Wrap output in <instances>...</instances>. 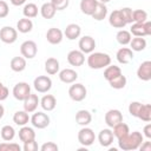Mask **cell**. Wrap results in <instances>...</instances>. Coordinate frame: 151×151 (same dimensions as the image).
Listing matches in <instances>:
<instances>
[{"label":"cell","instance_id":"db71d44e","mask_svg":"<svg viewBox=\"0 0 151 151\" xmlns=\"http://www.w3.org/2000/svg\"><path fill=\"white\" fill-rule=\"evenodd\" d=\"M109 1H111V0H99V2H103V4H106Z\"/></svg>","mask_w":151,"mask_h":151},{"label":"cell","instance_id":"3957f363","mask_svg":"<svg viewBox=\"0 0 151 151\" xmlns=\"http://www.w3.org/2000/svg\"><path fill=\"white\" fill-rule=\"evenodd\" d=\"M94 140H96V134H94L92 129H90L87 126H83L79 130V132H78V142L84 147L91 146L94 143Z\"/></svg>","mask_w":151,"mask_h":151},{"label":"cell","instance_id":"9a60e30c","mask_svg":"<svg viewBox=\"0 0 151 151\" xmlns=\"http://www.w3.org/2000/svg\"><path fill=\"white\" fill-rule=\"evenodd\" d=\"M64 38V33L61 29L57 28V27H51L47 32H46V39L51 45H58L63 41Z\"/></svg>","mask_w":151,"mask_h":151},{"label":"cell","instance_id":"836d02e7","mask_svg":"<svg viewBox=\"0 0 151 151\" xmlns=\"http://www.w3.org/2000/svg\"><path fill=\"white\" fill-rule=\"evenodd\" d=\"M13 122L15 123V125L18 126H24L29 122V116L28 112H26L25 110L22 111H17L13 114Z\"/></svg>","mask_w":151,"mask_h":151},{"label":"cell","instance_id":"cb8c5ba5","mask_svg":"<svg viewBox=\"0 0 151 151\" xmlns=\"http://www.w3.org/2000/svg\"><path fill=\"white\" fill-rule=\"evenodd\" d=\"M112 129H113V130H112L113 136H114L118 140H119V139H122V138H124V137H126V136L130 133L129 125H127V124H125V123H123V122H120V123L116 124Z\"/></svg>","mask_w":151,"mask_h":151},{"label":"cell","instance_id":"f6af8a7d","mask_svg":"<svg viewBox=\"0 0 151 151\" xmlns=\"http://www.w3.org/2000/svg\"><path fill=\"white\" fill-rule=\"evenodd\" d=\"M58 149H59L58 145L53 142H46L40 146L41 151H58Z\"/></svg>","mask_w":151,"mask_h":151},{"label":"cell","instance_id":"60d3db41","mask_svg":"<svg viewBox=\"0 0 151 151\" xmlns=\"http://www.w3.org/2000/svg\"><path fill=\"white\" fill-rule=\"evenodd\" d=\"M21 147L17 143H9V142H4L0 144V151H20Z\"/></svg>","mask_w":151,"mask_h":151},{"label":"cell","instance_id":"f35d334b","mask_svg":"<svg viewBox=\"0 0 151 151\" xmlns=\"http://www.w3.org/2000/svg\"><path fill=\"white\" fill-rule=\"evenodd\" d=\"M126 83H127V79H126V77H125L123 73L109 81L110 86H111L112 88H116V90H122V88H124V87L126 86Z\"/></svg>","mask_w":151,"mask_h":151},{"label":"cell","instance_id":"816d5d0a","mask_svg":"<svg viewBox=\"0 0 151 151\" xmlns=\"http://www.w3.org/2000/svg\"><path fill=\"white\" fill-rule=\"evenodd\" d=\"M9 1L13 6H21V5H25L27 0H9Z\"/></svg>","mask_w":151,"mask_h":151},{"label":"cell","instance_id":"d6a6232c","mask_svg":"<svg viewBox=\"0 0 151 151\" xmlns=\"http://www.w3.org/2000/svg\"><path fill=\"white\" fill-rule=\"evenodd\" d=\"M119 74H122V70H120L119 66H116V65H111V64H110V65L106 66L105 70H104V78H105L107 81L112 80L113 78L118 77Z\"/></svg>","mask_w":151,"mask_h":151},{"label":"cell","instance_id":"30bf717a","mask_svg":"<svg viewBox=\"0 0 151 151\" xmlns=\"http://www.w3.org/2000/svg\"><path fill=\"white\" fill-rule=\"evenodd\" d=\"M18 39V31L12 26H4L0 29V40L5 44H13Z\"/></svg>","mask_w":151,"mask_h":151},{"label":"cell","instance_id":"ee69618b","mask_svg":"<svg viewBox=\"0 0 151 151\" xmlns=\"http://www.w3.org/2000/svg\"><path fill=\"white\" fill-rule=\"evenodd\" d=\"M140 106H142V103H139V101H131L130 105H129V113L132 117L137 118V114H138V111H139Z\"/></svg>","mask_w":151,"mask_h":151},{"label":"cell","instance_id":"b9f144b4","mask_svg":"<svg viewBox=\"0 0 151 151\" xmlns=\"http://www.w3.org/2000/svg\"><path fill=\"white\" fill-rule=\"evenodd\" d=\"M119 11H120V14L123 15L125 22L126 24H132V8H130V7H123Z\"/></svg>","mask_w":151,"mask_h":151},{"label":"cell","instance_id":"e575fe53","mask_svg":"<svg viewBox=\"0 0 151 151\" xmlns=\"http://www.w3.org/2000/svg\"><path fill=\"white\" fill-rule=\"evenodd\" d=\"M137 118H139L140 120H143L145 123L151 122V105L150 104H142V106L138 111Z\"/></svg>","mask_w":151,"mask_h":151},{"label":"cell","instance_id":"7c38bea8","mask_svg":"<svg viewBox=\"0 0 151 151\" xmlns=\"http://www.w3.org/2000/svg\"><path fill=\"white\" fill-rule=\"evenodd\" d=\"M104 120L109 127H113L116 124L123 122V113L117 109H111L105 113Z\"/></svg>","mask_w":151,"mask_h":151},{"label":"cell","instance_id":"c3c4849f","mask_svg":"<svg viewBox=\"0 0 151 151\" xmlns=\"http://www.w3.org/2000/svg\"><path fill=\"white\" fill-rule=\"evenodd\" d=\"M8 94H9L8 88H7L2 83H0V101H2V100H5V99H7Z\"/></svg>","mask_w":151,"mask_h":151},{"label":"cell","instance_id":"f546056e","mask_svg":"<svg viewBox=\"0 0 151 151\" xmlns=\"http://www.w3.org/2000/svg\"><path fill=\"white\" fill-rule=\"evenodd\" d=\"M33 29V22L31 19L28 18H22L19 19V21L17 22V31L20 33H29Z\"/></svg>","mask_w":151,"mask_h":151},{"label":"cell","instance_id":"8992f818","mask_svg":"<svg viewBox=\"0 0 151 151\" xmlns=\"http://www.w3.org/2000/svg\"><path fill=\"white\" fill-rule=\"evenodd\" d=\"M130 33L134 37H146L151 34V22L146 20L145 22H133Z\"/></svg>","mask_w":151,"mask_h":151},{"label":"cell","instance_id":"74e56055","mask_svg":"<svg viewBox=\"0 0 151 151\" xmlns=\"http://www.w3.org/2000/svg\"><path fill=\"white\" fill-rule=\"evenodd\" d=\"M38 12H39V8L33 2H28V4H25L24 8H22V14L25 18H35L38 15Z\"/></svg>","mask_w":151,"mask_h":151},{"label":"cell","instance_id":"603a6c76","mask_svg":"<svg viewBox=\"0 0 151 151\" xmlns=\"http://www.w3.org/2000/svg\"><path fill=\"white\" fill-rule=\"evenodd\" d=\"M92 122V114L87 110H79L76 113V123L80 126H87Z\"/></svg>","mask_w":151,"mask_h":151},{"label":"cell","instance_id":"d4e9b609","mask_svg":"<svg viewBox=\"0 0 151 151\" xmlns=\"http://www.w3.org/2000/svg\"><path fill=\"white\" fill-rule=\"evenodd\" d=\"M19 139L22 143L35 139V132H34L33 127H29V126H26V125L21 126V129L19 130Z\"/></svg>","mask_w":151,"mask_h":151},{"label":"cell","instance_id":"e0dca14e","mask_svg":"<svg viewBox=\"0 0 151 151\" xmlns=\"http://www.w3.org/2000/svg\"><path fill=\"white\" fill-rule=\"evenodd\" d=\"M109 24L112 27H114V28H124L127 25L125 22L124 18H123V15L120 14L119 9H116V11L110 13V15H109Z\"/></svg>","mask_w":151,"mask_h":151},{"label":"cell","instance_id":"7402d4cb","mask_svg":"<svg viewBox=\"0 0 151 151\" xmlns=\"http://www.w3.org/2000/svg\"><path fill=\"white\" fill-rule=\"evenodd\" d=\"M40 106L42 107L44 111H47V112H51L55 109L57 106V99L52 94H45L41 99H40Z\"/></svg>","mask_w":151,"mask_h":151},{"label":"cell","instance_id":"d590c367","mask_svg":"<svg viewBox=\"0 0 151 151\" xmlns=\"http://www.w3.org/2000/svg\"><path fill=\"white\" fill-rule=\"evenodd\" d=\"M116 39H117V42L120 44L122 46H125V45H129L131 39H132V34L130 33V31H126V29H119L116 34Z\"/></svg>","mask_w":151,"mask_h":151},{"label":"cell","instance_id":"277c9868","mask_svg":"<svg viewBox=\"0 0 151 151\" xmlns=\"http://www.w3.org/2000/svg\"><path fill=\"white\" fill-rule=\"evenodd\" d=\"M68 96L73 101H83L87 96V90L83 84L74 83L68 88Z\"/></svg>","mask_w":151,"mask_h":151},{"label":"cell","instance_id":"5b68a950","mask_svg":"<svg viewBox=\"0 0 151 151\" xmlns=\"http://www.w3.org/2000/svg\"><path fill=\"white\" fill-rule=\"evenodd\" d=\"M12 93H13V97L17 99V100H20V101H24L29 94H31V86L28 85V83L26 81H20V83H17L12 90Z\"/></svg>","mask_w":151,"mask_h":151},{"label":"cell","instance_id":"ab89813d","mask_svg":"<svg viewBox=\"0 0 151 151\" xmlns=\"http://www.w3.org/2000/svg\"><path fill=\"white\" fill-rule=\"evenodd\" d=\"M147 20V13L144 9L132 11V22H145Z\"/></svg>","mask_w":151,"mask_h":151},{"label":"cell","instance_id":"ffe728a7","mask_svg":"<svg viewBox=\"0 0 151 151\" xmlns=\"http://www.w3.org/2000/svg\"><path fill=\"white\" fill-rule=\"evenodd\" d=\"M59 73V79L60 81L65 84H73L78 79V73L72 70V68H64L58 72Z\"/></svg>","mask_w":151,"mask_h":151},{"label":"cell","instance_id":"4dcf8cb0","mask_svg":"<svg viewBox=\"0 0 151 151\" xmlns=\"http://www.w3.org/2000/svg\"><path fill=\"white\" fill-rule=\"evenodd\" d=\"M129 45H130L132 51L140 52V51H144L146 48V40L144 39V37H134L131 39Z\"/></svg>","mask_w":151,"mask_h":151},{"label":"cell","instance_id":"44dd1931","mask_svg":"<svg viewBox=\"0 0 151 151\" xmlns=\"http://www.w3.org/2000/svg\"><path fill=\"white\" fill-rule=\"evenodd\" d=\"M81 34V27L78 24H68L64 31V35L68 40H76Z\"/></svg>","mask_w":151,"mask_h":151},{"label":"cell","instance_id":"681fc988","mask_svg":"<svg viewBox=\"0 0 151 151\" xmlns=\"http://www.w3.org/2000/svg\"><path fill=\"white\" fill-rule=\"evenodd\" d=\"M143 136L146 137L147 139H151V124L150 123H147L144 126V129H143Z\"/></svg>","mask_w":151,"mask_h":151},{"label":"cell","instance_id":"2e32d148","mask_svg":"<svg viewBox=\"0 0 151 151\" xmlns=\"http://www.w3.org/2000/svg\"><path fill=\"white\" fill-rule=\"evenodd\" d=\"M116 58H117L119 64H123V65L130 64L133 59V51L129 47H122L117 51Z\"/></svg>","mask_w":151,"mask_h":151},{"label":"cell","instance_id":"8fae6325","mask_svg":"<svg viewBox=\"0 0 151 151\" xmlns=\"http://www.w3.org/2000/svg\"><path fill=\"white\" fill-rule=\"evenodd\" d=\"M78 47L84 54H90L96 48V40L91 35H84L79 39Z\"/></svg>","mask_w":151,"mask_h":151},{"label":"cell","instance_id":"7a4b0ae2","mask_svg":"<svg viewBox=\"0 0 151 151\" xmlns=\"http://www.w3.org/2000/svg\"><path fill=\"white\" fill-rule=\"evenodd\" d=\"M87 65L92 70L105 68L111 64V57L104 52H91L86 60Z\"/></svg>","mask_w":151,"mask_h":151},{"label":"cell","instance_id":"8d00e7d4","mask_svg":"<svg viewBox=\"0 0 151 151\" xmlns=\"http://www.w3.org/2000/svg\"><path fill=\"white\" fill-rule=\"evenodd\" d=\"M0 136L2 138V140L5 142H11L14 139L15 137V130L12 125H4L0 130Z\"/></svg>","mask_w":151,"mask_h":151},{"label":"cell","instance_id":"bcb514c9","mask_svg":"<svg viewBox=\"0 0 151 151\" xmlns=\"http://www.w3.org/2000/svg\"><path fill=\"white\" fill-rule=\"evenodd\" d=\"M38 143L35 142V139L33 140H29V142H26L24 143V151H37L38 150Z\"/></svg>","mask_w":151,"mask_h":151},{"label":"cell","instance_id":"52a82bcc","mask_svg":"<svg viewBox=\"0 0 151 151\" xmlns=\"http://www.w3.org/2000/svg\"><path fill=\"white\" fill-rule=\"evenodd\" d=\"M33 87L39 93H47L52 88V79L48 76H38L33 80Z\"/></svg>","mask_w":151,"mask_h":151},{"label":"cell","instance_id":"7dc6e473","mask_svg":"<svg viewBox=\"0 0 151 151\" xmlns=\"http://www.w3.org/2000/svg\"><path fill=\"white\" fill-rule=\"evenodd\" d=\"M9 13V8H8V5L6 1L4 0H0V19L2 18H6Z\"/></svg>","mask_w":151,"mask_h":151},{"label":"cell","instance_id":"d6986e66","mask_svg":"<svg viewBox=\"0 0 151 151\" xmlns=\"http://www.w3.org/2000/svg\"><path fill=\"white\" fill-rule=\"evenodd\" d=\"M113 138H114L113 132L110 129H103L98 134V142L104 147H109L113 143Z\"/></svg>","mask_w":151,"mask_h":151},{"label":"cell","instance_id":"1f68e13d","mask_svg":"<svg viewBox=\"0 0 151 151\" xmlns=\"http://www.w3.org/2000/svg\"><path fill=\"white\" fill-rule=\"evenodd\" d=\"M98 4V0H81L80 1V9L86 15H92V13L96 9V6Z\"/></svg>","mask_w":151,"mask_h":151},{"label":"cell","instance_id":"ac0fdd59","mask_svg":"<svg viewBox=\"0 0 151 151\" xmlns=\"http://www.w3.org/2000/svg\"><path fill=\"white\" fill-rule=\"evenodd\" d=\"M38 105H40V99L38 97V94L31 93L25 100H24V110L28 113L34 112L38 109Z\"/></svg>","mask_w":151,"mask_h":151},{"label":"cell","instance_id":"f1b7e54d","mask_svg":"<svg viewBox=\"0 0 151 151\" xmlns=\"http://www.w3.org/2000/svg\"><path fill=\"white\" fill-rule=\"evenodd\" d=\"M106 15H107V7H106V5L98 1L97 6H96V9H94V12L92 13L91 17L94 20H97V21H101V20H104L106 18Z\"/></svg>","mask_w":151,"mask_h":151},{"label":"cell","instance_id":"9c48e42d","mask_svg":"<svg viewBox=\"0 0 151 151\" xmlns=\"http://www.w3.org/2000/svg\"><path fill=\"white\" fill-rule=\"evenodd\" d=\"M20 53L25 59H33L38 53V46L33 40H25L20 45Z\"/></svg>","mask_w":151,"mask_h":151},{"label":"cell","instance_id":"484cf974","mask_svg":"<svg viewBox=\"0 0 151 151\" xmlns=\"http://www.w3.org/2000/svg\"><path fill=\"white\" fill-rule=\"evenodd\" d=\"M59 68H60V64H59V60L55 59V58H48L46 59L45 61V71L47 74H57L59 72Z\"/></svg>","mask_w":151,"mask_h":151},{"label":"cell","instance_id":"f907efd6","mask_svg":"<svg viewBox=\"0 0 151 151\" xmlns=\"http://www.w3.org/2000/svg\"><path fill=\"white\" fill-rule=\"evenodd\" d=\"M139 150L140 151H151V142H143L139 146Z\"/></svg>","mask_w":151,"mask_h":151},{"label":"cell","instance_id":"5bb4252c","mask_svg":"<svg viewBox=\"0 0 151 151\" xmlns=\"http://www.w3.org/2000/svg\"><path fill=\"white\" fill-rule=\"evenodd\" d=\"M137 77L138 79L143 81H149L151 79V61L150 60H145L138 66Z\"/></svg>","mask_w":151,"mask_h":151},{"label":"cell","instance_id":"ba28073f","mask_svg":"<svg viewBox=\"0 0 151 151\" xmlns=\"http://www.w3.org/2000/svg\"><path fill=\"white\" fill-rule=\"evenodd\" d=\"M29 120H31V124L33 125V127L39 129V130H42L50 125V117L45 112H35L34 111V113L29 118Z\"/></svg>","mask_w":151,"mask_h":151},{"label":"cell","instance_id":"6da1fadb","mask_svg":"<svg viewBox=\"0 0 151 151\" xmlns=\"http://www.w3.org/2000/svg\"><path fill=\"white\" fill-rule=\"evenodd\" d=\"M144 142V136L139 131L130 132L126 137L118 140V146L124 151H133L139 149L140 144Z\"/></svg>","mask_w":151,"mask_h":151},{"label":"cell","instance_id":"f5cc1de1","mask_svg":"<svg viewBox=\"0 0 151 151\" xmlns=\"http://www.w3.org/2000/svg\"><path fill=\"white\" fill-rule=\"evenodd\" d=\"M4 114H5V109H4V106L0 104V119L4 117Z\"/></svg>","mask_w":151,"mask_h":151},{"label":"cell","instance_id":"4316f807","mask_svg":"<svg viewBox=\"0 0 151 151\" xmlns=\"http://www.w3.org/2000/svg\"><path fill=\"white\" fill-rule=\"evenodd\" d=\"M11 70L13 72H22L26 68V59L21 55V57H14L11 59L9 63Z\"/></svg>","mask_w":151,"mask_h":151},{"label":"cell","instance_id":"83f0119b","mask_svg":"<svg viewBox=\"0 0 151 151\" xmlns=\"http://www.w3.org/2000/svg\"><path fill=\"white\" fill-rule=\"evenodd\" d=\"M39 11H40V14H41V17H42L44 19H52V18L55 15V13H57V9H55V7L52 5L51 1L42 4V6L40 7Z\"/></svg>","mask_w":151,"mask_h":151},{"label":"cell","instance_id":"4fadbf2b","mask_svg":"<svg viewBox=\"0 0 151 151\" xmlns=\"http://www.w3.org/2000/svg\"><path fill=\"white\" fill-rule=\"evenodd\" d=\"M67 63L71 66L79 67L85 63V54L80 50H72L67 53Z\"/></svg>","mask_w":151,"mask_h":151},{"label":"cell","instance_id":"7bdbcfd3","mask_svg":"<svg viewBox=\"0 0 151 151\" xmlns=\"http://www.w3.org/2000/svg\"><path fill=\"white\" fill-rule=\"evenodd\" d=\"M51 2L55 7L57 11H63L67 8L70 5V0H51Z\"/></svg>","mask_w":151,"mask_h":151}]
</instances>
